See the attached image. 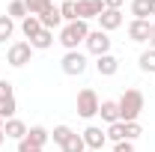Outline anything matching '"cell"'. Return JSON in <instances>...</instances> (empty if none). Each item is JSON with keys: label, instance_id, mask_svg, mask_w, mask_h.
Listing matches in <instances>:
<instances>
[{"label": "cell", "instance_id": "obj_1", "mask_svg": "<svg viewBox=\"0 0 155 152\" xmlns=\"http://www.w3.org/2000/svg\"><path fill=\"white\" fill-rule=\"evenodd\" d=\"M143 93L140 90H125L122 98L116 101L119 104V122H137V116L143 114Z\"/></svg>", "mask_w": 155, "mask_h": 152}, {"label": "cell", "instance_id": "obj_2", "mask_svg": "<svg viewBox=\"0 0 155 152\" xmlns=\"http://www.w3.org/2000/svg\"><path fill=\"white\" fill-rule=\"evenodd\" d=\"M90 36V27H87V21H72V24H66L63 30H60V45L66 48V51H78V45L81 42H87Z\"/></svg>", "mask_w": 155, "mask_h": 152}, {"label": "cell", "instance_id": "obj_3", "mask_svg": "<svg viewBox=\"0 0 155 152\" xmlns=\"http://www.w3.org/2000/svg\"><path fill=\"white\" fill-rule=\"evenodd\" d=\"M60 69H63V75L69 78H78L87 72V57L81 54V51H66L63 60H60Z\"/></svg>", "mask_w": 155, "mask_h": 152}, {"label": "cell", "instance_id": "obj_4", "mask_svg": "<svg viewBox=\"0 0 155 152\" xmlns=\"http://www.w3.org/2000/svg\"><path fill=\"white\" fill-rule=\"evenodd\" d=\"M33 57V48H30V42H12L9 45V51H6V63L12 66V69H21V66H27Z\"/></svg>", "mask_w": 155, "mask_h": 152}, {"label": "cell", "instance_id": "obj_5", "mask_svg": "<svg viewBox=\"0 0 155 152\" xmlns=\"http://www.w3.org/2000/svg\"><path fill=\"white\" fill-rule=\"evenodd\" d=\"M98 104H101V101H98L96 90H90V87H87V90H81V93H78V114L84 116V119H93V116L98 114Z\"/></svg>", "mask_w": 155, "mask_h": 152}, {"label": "cell", "instance_id": "obj_6", "mask_svg": "<svg viewBox=\"0 0 155 152\" xmlns=\"http://www.w3.org/2000/svg\"><path fill=\"white\" fill-rule=\"evenodd\" d=\"M18 111V104H15V93H12V84L9 81H0V119L6 122V119H12Z\"/></svg>", "mask_w": 155, "mask_h": 152}, {"label": "cell", "instance_id": "obj_7", "mask_svg": "<svg viewBox=\"0 0 155 152\" xmlns=\"http://www.w3.org/2000/svg\"><path fill=\"white\" fill-rule=\"evenodd\" d=\"M87 51L90 54H96V57H101V54H110V36L104 33V30H90V36H87Z\"/></svg>", "mask_w": 155, "mask_h": 152}, {"label": "cell", "instance_id": "obj_8", "mask_svg": "<svg viewBox=\"0 0 155 152\" xmlns=\"http://www.w3.org/2000/svg\"><path fill=\"white\" fill-rule=\"evenodd\" d=\"M81 137H84V143H87V149H90V152H98L104 143H107V134L101 131L98 125H90V128H84V131H81Z\"/></svg>", "mask_w": 155, "mask_h": 152}, {"label": "cell", "instance_id": "obj_9", "mask_svg": "<svg viewBox=\"0 0 155 152\" xmlns=\"http://www.w3.org/2000/svg\"><path fill=\"white\" fill-rule=\"evenodd\" d=\"M101 12H104V3L101 0H78V21L98 18Z\"/></svg>", "mask_w": 155, "mask_h": 152}, {"label": "cell", "instance_id": "obj_10", "mask_svg": "<svg viewBox=\"0 0 155 152\" xmlns=\"http://www.w3.org/2000/svg\"><path fill=\"white\" fill-rule=\"evenodd\" d=\"M39 21H42V27L45 30H54V27H60L63 24V15H60V6H54V0L39 12Z\"/></svg>", "mask_w": 155, "mask_h": 152}, {"label": "cell", "instance_id": "obj_11", "mask_svg": "<svg viewBox=\"0 0 155 152\" xmlns=\"http://www.w3.org/2000/svg\"><path fill=\"white\" fill-rule=\"evenodd\" d=\"M96 72L101 78H114L119 72V60L114 54H101V57H96Z\"/></svg>", "mask_w": 155, "mask_h": 152}, {"label": "cell", "instance_id": "obj_12", "mask_svg": "<svg viewBox=\"0 0 155 152\" xmlns=\"http://www.w3.org/2000/svg\"><path fill=\"white\" fill-rule=\"evenodd\" d=\"M98 30H104V33H110V30H119L122 27V12L119 9H104L101 15H98Z\"/></svg>", "mask_w": 155, "mask_h": 152}, {"label": "cell", "instance_id": "obj_13", "mask_svg": "<svg viewBox=\"0 0 155 152\" xmlns=\"http://www.w3.org/2000/svg\"><path fill=\"white\" fill-rule=\"evenodd\" d=\"M3 134H6V140H24V137H27V125L12 116V119L3 122Z\"/></svg>", "mask_w": 155, "mask_h": 152}, {"label": "cell", "instance_id": "obj_14", "mask_svg": "<svg viewBox=\"0 0 155 152\" xmlns=\"http://www.w3.org/2000/svg\"><path fill=\"white\" fill-rule=\"evenodd\" d=\"M30 146H36V149H42L48 140H51V131L48 128H42V125H33V128H27V137H24Z\"/></svg>", "mask_w": 155, "mask_h": 152}, {"label": "cell", "instance_id": "obj_15", "mask_svg": "<svg viewBox=\"0 0 155 152\" xmlns=\"http://www.w3.org/2000/svg\"><path fill=\"white\" fill-rule=\"evenodd\" d=\"M128 39L131 42H149V21H131L128 24Z\"/></svg>", "mask_w": 155, "mask_h": 152}, {"label": "cell", "instance_id": "obj_16", "mask_svg": "<svg viewBox=\"0 0 155 152\" xmlns=\"http://www.w3.org/2000/svg\"><path fill=\"white\" fill-rule=\"evenodd\" d=\"M21 33L27 39H36L39 33H42V21H39V15H27V18L21 21Z\"/></svg>", "mask_w": 155, "mask_h": 152}, {"label": "cell", "instance_id": "obj_17", "mask_svg": "<svg viewBox=\"0 0 155 152\" xmlns=\"http://www.w3.org/2000/svg\"><path fill=\"white\" fill-rule=\"evenodd\" d=\"M51 45H54V30H45V27H42V33L36 39H30V48L33 51H48Z\"/></svg>", "mask_w": 155, "mask_h": 152}, {"label": "cell", "instance_id": "obj_18", "mask_svg": "<svg viewBox=\"0 0 155 152\" xmlns=\"http://www.w3.org/2000/svg\"><path fill=\"white\" fill-rule=\"evenodd\" d=\"M98 114H101L104 122L114 125V122H119V104H116V101H101V104H98Z\"/></svg>", "mask_w": 155, "mask_h": 152}, {"label": "cell", "instance_id": "obj_19", "mask_svg": "<svg viewBox=\"0 0 155 152\" xmlns=\"http://www.w3.org/2000/svg\"><path fill=\"white\" fill-rule=\"evenodd\" d=\"M60 15H63V21H66V24L78 21V0H63V6H60Z\"/></svg>", "mask_w": 155, "mask_h": 152}, {"label": "cell", "instance_id": "obj_20", "mask_svg": "<svg viewBox=\"0 0 155 152\" xmlns=\"http://www.w3.org/2000/svg\"><path fill=\"white\" fill-rule=\"evenodd\" d=\"M60 149H63V152H87V143H84V137H81V134H72Z\"/></svg>", "mask_w": 155, "mask_h": 152}, {"label": "cell", "instance_id": "obj_21", "mask_svg": "<svg viewBox=\"0 0 155 152\" xmlns=\"http://www.w3.org/2000/svg\"><path fill=\"white\" fill-rule=\"evenodd\" d=\"M137 63H140V69H143L146 75H155V48H149V51H143Z\"/></svg>", "mask_w": 155, "mask_h": 152}, {"label": "cell", "instance_id": "obj_22", "mask_svg": "<svg viewBox=\"0 0 155 152\" xmlns=\"http://www.w3.org/2000/svg\"><path fill=\"white\" fill-rule=\"evenodd\" d=\"M131 15L137 21H146L149 18V0H131Z\"/></svg>", "mask_w": 155, "mask_h": 152}, {"label": "cell", "instance_id": "obj_23", "mask_svg": "<svg viewBox=\"0 0 155 152\" xmlns=\"http://www.w3.org/2000/svg\"><path fill=\"white\" fill-rule=\"evenodd\" d=\"M12 33H15V21L9 18V15H0V42L12 39Z\"/></svg>", "mask_w": 155, "mask_h": 152}, {"label": "cell", "instance_id": "obj_24", "mask_svg": "<svg viewBox=\"0 0 155 152\" xmlns=\"http://www.w3.org/2000/svg\"><path fill=\"white\" fill-rule=\"evenodd\" d=\"M104 134H107V140H114V143H122V140H125V122H114V125H110Z\"/></svg>", "mask_w": 155, "mask_h": 152}, {"label": "cell", "instance_id": "obj_25", "mask_svg": "<svg viewBox=\"0 0 155 152\" xmlns=\"http://www.w3.org/2000/svg\"><path fill=\"white\" fill-rule=\"evenodd\" d=\"M72 128H69V125H57V128H54V131H51V140H54V143H57V146H63V143H66V140H69V137H72Z\"/></svg>", "mask_w": 155, "mask_h": 152}, {"label": "cell", "instance_id": "obj_26", "mask_svg": "<svg viewBox=\"0 0 155 152\" xmlns=\"http://www.w3.org/2000/svg\"><path fill=\"white\" fill-rule=\"evenodd\" d=\"M6 15H9L12 21H15V18H21V21H24V18H27V6H24V0H12Z\"/></svg>", "mask_w": 155, "mask_h": 152}, {"label": "cell", "instance_id": "obj_27", "mask_svg": "<svg viewBox=\"0 0 155 152\" xmlns=\"http://www.w3.org/2000/svg\"><path fill=\"white\" fill-rule=\"evenodd\" d=\"M51 0H24V6H27V15H39L45 6H48Z\"/></svg>", "mask_w": 155, "mask_h": 152}, {"label": "cell", "instance_id": "obj_28", "mask_svg": "<svg viewBox=\"0 0 155 152\" xmlns=\"http://www.w3.org/2000/svg\"><path fill=\"white\" fill-rule=\"evenodd\" d=\"M140 134H143L140 122H125V140H137Z\"/></svg>", "mask_w": 155, "mask_h": 152}, {"label": "cell", "instance_id": "obj_29", "mask_svg": "<svg viewBox=\"0 0 155 152\" xmlns=\"http://www.w3.org/2000/svg\"><path fill=\"white\" fill-rule=\"evenodd\" d=\"M114 152H134L131 140H122V143H114Z\"/></svg>", "mask_w": 155, "mask_h": 152}, {"label": "cell", "instance_id": "obj_30", "mask_svg": "<svg viewBox=\"0 0 155 152\" xmlns=\"http://www.w3.org/2000/svg\"><path fill=\"white\" fill-rule=\"evenodd\" d=\"M18 152H42V149H36V146H30L27 140H18Z\"/></svg>", "mask_w": 155, "mask_h": 152}, {"label": "cell", "instance_id": "obj_31", "mask_svg": "<svg viewBox=\"0 0 155 152\" xmlns=\"http://www.w3.org/2000/svg\"><path fill=\"white\" fill-rule=\"evenodd\" d=\"M104 3V9H119L122 6V0H101Z\"/></svg>", "mask_w": 155, "mask_h": 152}, {"label": "cell", "instance_id": "obj_32", "mask_svg": "<svg viewBox=\"0 0 155 152\" xmlns=\"http://www.w3.org/2000/svg\"><path fill=\"white\" fill-rule=\"evenodd\" d=\"M149 48H155V24H149Z\"/></svg>", "mask_w": 155, "mask_h": 152}, {"label": "cell", "instance_id": "obj_33", "mask_svg": "<svg viewBox=\"0 0 155 152\" xmlns=\"http://www.w3.org/2000/svg\"><path fill=\"white\" fill-rule=\"evenodd\" d=\"M149 15H155V0H149Z\"/></svg>", "mask_w": 155, "mask_h": 152}, {"label": "cell", "instance_id": "obj_34", "mask_svg": "<svg viewBox=\"0 0 155 152\" xmlns=\"http://www.w3.org/2000/svg\"><path fill=\"white\" fill-rule=\"evenodd\" d=\"M3 143H6V134H3V131H0V146H3Z\"/></svg>", "mask_w": 155, "mask_h": 152}, {"label": "cell", "instance_id": "obj_35", "mask_svg": "<svg viewBox=\"0 0 155 152\" xmlns=\"http://www.w3.org/2000/svg\"><path fill=\"white\" fill-rule=\"evenodd\" d=\"M0 131H3V119H0Z\"/></svg>", "mask_w": 155, "mask_h": 152}, {"label": "cell", "instance_id": "obj_36", "mask_svg": "<svg viewBox=\"0 0 155 152\" xmlns=\"http://www.w3.org/2000/svg\"><path fill=\"white\" fill-rule=\"evenodd\" d=\"M87 152H90V149H87Z\"/></svg>", "mask_w": 155, "mask_h": 152}]
</instances>
